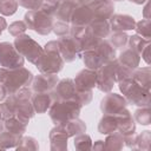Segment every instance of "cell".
<instances>
[{"label": "cell", "instance_id": "cell-31", "mask_svg": "<svg viewBox=\"0 0 151 151\" xmlns=\"http://www.w3.org/2000/svg\"><path fill=\"white\" fill-rule=\"evenodd\" d=\"M18 4L25 8H28L29 11H35L40 9L44 4V0H18Z\"/></svg>", "mask_w": 151, "mask_h": 151}, {"label": "cell", "instance_id": "cell-33", "mask_svg": "<svg viewBox=\"0 0 151 151\" xmlns=\"http://www.w3.org/2000/svg\"><path fill=\"white\" fill-rule=\"evenodd\" d=\"M19 143L26 144V145H19L18 149H26V147H28V149H38L39 147L38 144H37V140L34 138H32V137H25V138L20 139Z\"/></svg>", "mask_w": 151, "mask_h": 151}, {"label": "cell", "instance_id": "cell-25", "mask_svg": "<svg viewBox=\"0 0 151 151\" xmlns=\"http://www.w3.org/2000/svg\"><path fill=\"white\" fill-rule=\"evenodd\" d=\"M129 40V37L123 32H114L110 38V44L114 48H123Z\"/></svg>", "mask_w": 151, "mask_h": 151}, {"label": "cell", "instance_id": "cell-16", "mask_svg": "<svg viewBox=\"0 0 151 151\" xmlns=\"http://www.w3.org/2000/svg\"><path fill=\"white\" fill-rule=\"evenodd\" d=\"M78 5H79V2L77 0H61L57 5L54 15L57 17L58 20L64 21V22H68L71 20V15H72L74 8Z\"/></svg>", "mask_w": 151, "mask_h": 151}, {"label": "cell", "instance_id": "cell-17", "mask_svg": "<svg viewBox=\"0 0 151 151\" xmlns=\"http://www.w3.org/2000/svg\"><path fill=\"white\" fill-rule=\"evenodd\" d=\"M31 98H32V105L34 107V111L38 113L46 112L53 101L51 93H47V92H37Z\"/></svg>", "mask_w": 151, "mask_h": 151}, {"label": "cell", "instance_id": "cell-8", "mask_svg": "<svg viewBox=\"0 0 151 151\" xmlns=\"http://www.w3.org/2000/svg\"><path fill=\"white\" fill-rule=\"evenodd\" d=\"M58 47H59V52L60 55L63 57L64 61H73L79 51H81L80 48V40L74 38V37H61V39L58 40Z\"/></svg>", "mask_w": 151, "mask_h": 151}, {"label": "cell", "instance_id": "cell-4", "mask_svg": "<svg viewBox=\"0 0 151 151\" xmlns=\"http://www.w3.org/2000/svg\"><path fill=\"white\" fill-rule=\"evenodd\" d=\"M119 88L131 104L138 106H149L150 103V90L143 87L136 83L131 76L119 81Z\"/></svg>", "mask_w": 151, "mask_h": 151}, {"label": "cell", "instance_id": "cell-12", "mask_svg": "<svg viewBox=\"0 0 151 151\" xmlns=\"http://www.w3.org/2000/svg\"><path fill=\"white\" fill-rule=\"evenodd\" d=\"M74 84L77 90L91 91L97 85V72L94 70H83L74 78Z\"/></svg>", "mask_w": 151, "mask_h": 151}, {"label": "cell", "instance_id": "cell-11", "mask_svg": "<svg viewBox=\"0 0 151 151\" xmlns=\"http://www.w3.org/2000/svg\"><path fill=\"white\" fill-rule=\"evenodd\" d=\"M93 19L94 15L90 6L87 4H79L74 8L70 21H72L74 26H88Z\"/></svg>", "mask_w": 151, "mask_h": 151}, {"label": "cell", "instance_id": "cell-21", "mask_svg": "<svg viewBox=\"0 0 151 151\" xmlns=\"http://www.w3.org/2000/svg\"><path fill=\"white\" fill-rule=\"evenodd\" d=\"M139 54H137L134 51H132L131 48H127V50H125L124 52H122L120 53V57H119V63L123 65V66H125V67H127V68H130V70H133V68H136L137 66H138V64H139Z\"/></svg>", "mask_w": 151, "mask_h": 151}, {"label": "cell", "instance_id": "cell-13", "mask_svg": "<svg viewBox=\"0 0 151 151\" xmlns=\"http://www.w3.org/2000/svg\"><path fill=\"white\" fill-rule=\"evenodd\" d=\"M93 12L94 19H110L113 15V4L110 0H92L87 4Z\"/></svg>", "mask_w": 151, "mask_h": 151}, {"label": "cell", "instance_id": "cell-37", "mask_svg": "<svg viewBox=\"0 0 151 151\" xmlns=\"http://www.w3.org/2000/svg\"><path fill=\"white\" fill-rule=\"evenodd\" d=\"M79 4H88L90 1H92V0H77Z\"/></svg>", "mask_w": 151, "mask_h": 151}, {"label": "cell", "instance_id": "cell-23", "mask_svg": "<svg viewBox=\"0 0 151 151\" xmlns=\"http://www.w3.org/2000/svg\"><path fill=\"white\" fill-rule=\"evenodd\" d=\"M129 44H130V48H131L132 51H134L137 54L140 55V54L144 52V50H145L147 46H150V39H145V38H143V37L136 34V35L130 37Z\"/></svg>", "mask_w": 151, "mask_h": 151}, {"label": "cell", "instance_id": "cell-10", "mask_svg": "<svg viewBox=\"0 0 151 151\" xmlns=\"http://www.w3.org/2000/svg\"><path fill=\"white\" fill-rule=\"evenodd\" d=\"M126 99L117 93H109L103 100L100 109L104 114H117L126 107Z\"/></svg>", "mask_w": 151, "mask_h": 151}, {"label": "cell", "instance_id": "cell-30", "mask_svg": "<svg viewBox=\"0 0 151 151\" xmlns=\"http://www.w3.org/2000/svg\"><path fill=\"white\" fill-rule=\"evenodd\" d=\"M52 29H53V32L58 37H65L70 32V26L67 25V22H64V21L58 20L55 24H53Z\"/></svg>", "mask_w": 151, "mask_h": 151}, {"label": "cell", "instance_id": "cell-26", "mask_svg": "<svg viewBox=\"0 0 151 151\" xmlns=\"http://www.w3.org/2000/svg\"><path fill=\"white\" fill-rule=\"evenodd\" d=\"M18 8V1L15 0H0V12L4 15H12Z\"/></svg>", "mask_w": 151, "mask_h": 151}, {"label": "cell", "instance_id": "cell-18", "mask_svg": "<svg viewBox=\"0 0 151 151\" xmlns=\"http://www.w3.org/2000/svg\"><path fill=\"white\" fill-rule=\"evenodd\" d=\"M88 29L93 35L101 39V38H105L106 35H109L110 24L105 19H93L91 21V24L88 25Z\"/></svg>", "mask_w": 151, "mask_h": 151}, {"label": "cell", "instance_id": "cell-24", "mask_svg": "<svg viewBox=\"0 0 151 151\" xmlns=\"http://www.w3.org/2000/svg\"><path fill=\"white\" fill-rule=\"evenodd\" d=\"M131 78L143 87L150 90V68L149 67H144L142 70L136 71L134 73L131 74Z\"/></svg>", "mask_w": 151, "mask_h": 151}, {"label": "cell", "instance_id": "cell-32", "mask_svg": "<svg viewBox=\"0 0 151 151\" xmlns=\"http://www.w3.org/2000/svg\"><path fill=\"white\" fill-rule=\"evenodd\" d=\"M26 28H27V26H26L25 21H15V22L11 24L8 31H9V33H11L12 35L18 37V35H20Z\"/></svg>", "mask_w": 151, "mask_h": 151}, {"label": "cell", "instance_id": "cell-9", "mask_svg": "<svg viewBox=\"0 0 151 151\" xmlns=\"http://www.w3.org/2000/svg\"><path fill=\"white\" fill-rule=\"evenodd\" d=\"M53 101L54 100H77V87L72 79H64L61 80L54 88V91L51 93Z\"/></svg>", "mask_w": 151, "mask_h": 151}, {"label": "cell", "instance_id": "cell-6", "mask_svg": "<svg viewBox=\"0 0 151 151\" xmlns=\"http://www.w3.org/2000/svg\"><path fill=\"white\" fill-rule=\"evenodd\" d=\"M14 46L22 57H26L33 64L37 63V60L42 53V48L40 47V45L35 42L29 35H26V34L18 35L15 38Z\"/></svg>", "mask_w": 151, "mask_h": 151}, {"label": "cell", "instance_id": "cell-5", "mask_svg": "<svg viewBox=\"0 0 151 151\" xmlns=\"http://www.w3.org/2000/svg\"><path fill=\"white\" fill-rule=\"evenodd\" d=\"M25 24L28 28L38 32L39 34H48L52 31L53 20L52 15L41 9L28 11L25 14Z\"/></svg>", "mask_w": 151, "mask_h": 151}, {"label": "cell", "instance_id": "cell-27", "mask_svg": "<svg viewBox=\"0 0 151 151\" xmlns=\"http://www.w3.org/2000/svg\"><path fill=\"white\" fill-rule=\"evenodd\" d=\"M134 29L137 31V34L145 38L150 39V20L149 19H142L134 25Z\"/></svg>", "mask_w": 151, "mask_h": 151}, {"label": "cell", "instance_id": "cell-29", "mask_svg": "<svg viewBox=\"0 0 151 151\" xmlns=\"http://www.w3.org/2000/svg\"><path fill=\"white\" fill-rule=\"evenodd\" d=\"M74 146L77 149H90L91 147V138L84 133L77 134L76 139H74Z\"/></svg>", "mask_w": 151, "mask_h": 151}, {"label": "cell", "instance_id": "cell-22", "mask_svg": "<svg viewBox=\"0 0 151 151\" xmlns=\"http://www.w3.org/2000/svg\"><path fill=\"white\" fill-rule=\"evenodd\" d=\"M61 125H63V127H64V130H65L67 137L84 133L85 130H86L85 124H84L81 120L77 119V118L71 119V120H68V122H66V123H63Z\"/></svg>", "mask_w": 151, "mask_h": 151}, {"label": "cell", "instance_id": "cell-14", "mask_svg": "<svg viewBox=\"0 0 151 151\" xmlns=\"http://www.w3.org/2000/svg\"><path fill=\"white\" fill-rule=\"evenodd\" d=\"M58 83V77L53 73H41L33 79L32 88L35 92H47Z\"/></svg>", "mask_w": 151, "mask_h": 151}, {"label": "cell", "instance_id": "cell-38", "mask_svg": "<svg viewBox=\"0 0 151 151\" xmlns=\"http://www.w3.org/2000/svg\"><path fill=\"white\" fill-rule=\"evenodd\" d=\"M114 1H122V0H114Z\"/></svg>", "mask_w": 151, "mask_h": 151}, {"label": "cell", "instance_id": "cell-7", "mask_svg": "<svg viewBox=\"0 0 151 151\" xmlns=\"http://www.w3.org/2000/svg\"><path fill=\"white\" fill-rule=\"evenodd\" d=\"M0 65L5 68H18L24 65L22 55L9 42L0 44Z\"/></svg>", "mask_w": 151, "mask_h": 151}, {"label": "cell", "instance_id": "cell-20", "mask_svg": "<svg viewBox=\"0 0 151 151\" xmlns=\"http://www.w3.org/2000/svg\"><path fill=\"white\" fill-rule=\"evenodd\" d=\"M117 118L114 114H104L99 123V132L103 134H110L117 132Z\"/></svg>", "mask_w": 151, "mask_h": 151}, {"label": "cell", "instance_id": "cell-3", "mask_svg": "<svg viewBox=\"0 0 151 151\" xmlns=\"http://www.w3.org/2000/svg\"><path fill=\"white\" fill-rule=\"evenodd\" d=\"M81 104L77 100H54L50 106V116L54 124H63L71 119H74L79 116Z\"/></svg>", "mask_w": 151, "mask_h": 151}, {"label": "cell", "instance_id": "cell-1", "mask_svg": "<svg viewBox=\"0 0 151 151\" xmlns=\"http://www.w3.org/2000/svg\"><path fill=\"white\" fill-rule=\"evenodd\" d=\"M33 79L32 73L21 67L18 68H5L0 70V84L6 90L7 94H13L24 86H27Z\"/></svg>", "mask_w": 151, "mask_h": 151}, {"label": "cell", "instance_id": "cell-2", "mask_svg": "<svg viewBox=\"0 0 151 151\" xmlns=\"http://www.w3.org/2000/svg\"><path fill=\"white\" fill-rule=\"evenodd\" d=\"M41 73H58L64 66V59L60 55L58 41H50L42 50L41 55L35 63Z\"/></svg>", "mask_w": 151, "mask_h": 151}, {"label": "cell", "instance_id": "cell-36", "mask_svg": "<svg viewBox=\"0 0 151 151\" xmlns=\"http://www.w3.org/2000/svg\"><path fill=\"white\" fill-rule=\"evenodd\" d=\"M130 1H132V2H134V4H144V2L147 1V0H130Z\"/></svg>", "mask_w": 151, "mask_h": 151}, {"label": "cell", "instance_id": "cell-34", "mask_svg": "<svg viewBox=\"0 0 151 151\" xmlns=\"http://www.w3.org/2000/svg\"><path fill=\"white\" fill-rule=\"evenodd\" d=\"M6 26H7L6 20H5L2 17H0V34H1V33H2V31L6 28Z\"/></svg>", "mask_w": 151, "mask_h": 151}, {"label": "cell", "instance_id": "cell-19", "mask_svg": "<svg viewBox=\"0 0 151 151\" xmlns=\"http://www.w3.org/2000/svg\"><path fill=\"white\" fill-rule=\"evenodd\" d=\"M84 63L87 66V68H90V70H98L104 64H106L105 60L103 59V57L96 50L85 51V53H84Z\"/></svg>", "mask_w": 151, "mask_h": 151}, {"label": "cell", "instance_id": "cell-28", "mask_svg": "<svg viewBox=\"0 0 151 151\" xmlns=\"http://www.w3.org/2000/svg\"><path fill=\"white\" fill-rule=\"evenodd\" d=\"M136 120L142 125H149L150 124V107L149 106H142V109H138L134 112Z\"/></svg>", "mask_w": 151, "mask_h": 151}, {"label": "cell", "instance_id": "cell-35", "mask_svg": "<svg viewBox=\"0 0 151 151\" xmlns=\"http://www.w3.org/2000/svg\"><path fill=\"white\" fill-rule=\"evenodd\" d=\"M7 93H6V90L4 88V86L0 84V100H2L4 98H5V96H6Z\"/></svg>", "mask_w": 151, "mask_h": 151}, {"label": "cell", "instance_id": "cell-15", "mask_svg": "<svg viewBox=\"0 0 151 151\" xmlns=\"http://www.w3.org/2000/svg\"><path fill=\"white\" fill-rule=\"evenodd\" d=\"M134 25H136V21L130 15L116 14V15H112L110 18V27L114 32H123V31L134 29Z\"/></svg>", "mask_w": 151, "mask_h": 151}]
</instances>
